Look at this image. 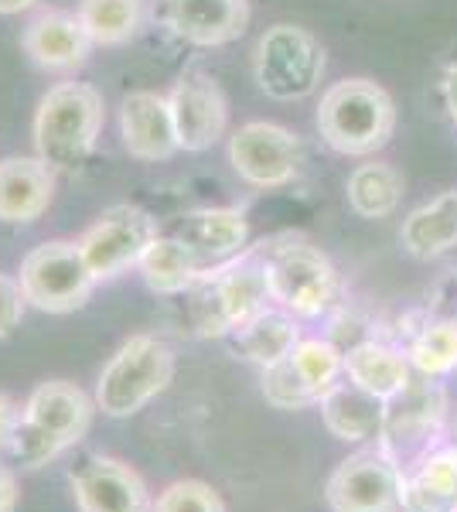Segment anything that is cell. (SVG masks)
<instances>
[{
  "label": "cell",
  "instance_id": "cell-32",
  "mask_svg": "<svg viewBox=\"0 0 457 512\" xmlns=\"http://www.w3.org/2000/svg\"><path fill=\"white\" fill-rule=\"evenodd\" d=\"M154 512H226V506H222L219 492L209 482L181 478V482H171L157 495Z\"/></svg>",
  "mask_w": 457,
  "mask_h": 512
},
{
  "label": "cell",
  "instance_id": "cell-26",
  "mask_svg": "<svg viewBox=\"0 0 457 512\" xmlns=\"http://www.w3.org/2000/svg\"><path fill=\"white\" fill-rule=\"evenodd\" d=\"M348 205L362 219H386L403 202V175L386 161H369L348 175Z\"/></svg>",
  "mask_w": 457,
  "mask_h": 512
},
{
  "label": "cell",
  "instance_id": "cell-18",
  "mask_svg": "<svg viewBox=\"0 0 457 512\" xmlns=\"http://www.w3.org/2000/svg\"><path fill=\"white\" fill-rule=\"evenodd\" d=\"M55 195V171L41 158L0 161V222L28 226L48 212Z\"/></svg>",
  "mask_w": 457,
  "mask_h": 512
},
{
  "label": "cell",
  "instance_id": "cell-1",
  "mask_svg": "<svg viewBox=\"0 0 457 512\" xmlns=\"http://www.w3.org/2000/svg\"><path fill=\"white\" fill-rule=\"evenodd\" d=\"M103 130V96L86 82H58L48 89L35 113L38 158L52 171L72 175L89 161Z\"/></svg>",
  "mask_w": 457,
  "mask_h": 512
},
{
  "label": "cell",
  "instance_id": "cell-13",
  "mask_svg": "<svg viewBox=\"0 0 457 512\" xmlns=\"http://www.w3.org/2000/svg\"><path fill=\"white\" fill-rule=\"evenodd\" d=\"M79 512H154L147 482L127 461L89 454L69 475Z\"/></svg>",
  "mask_w": 457,
  "mask_h": 512
},
{
  "label": "cell",
  "instance_id": "cell-11",
  "mask_svg": "<svg viewBox=\"0 0 457 512\" xmlns=\"http://www.w3.org/2000/svg\"><path fill=\"white\" fill-rule=\"evenodd\" d=\"M154 236L157 222L151 219V212L137 209V205H113L79 236V250L96 280H113L123 270L137 267Z\"/></svg>",
  "mask_w": 457,
  "mask_h": 512
},
{
  "label": "cell",
  "instance_id": "cell-37",
  "mask_svg": "<svg viewBox=\"0 0 457 512\" xmlns=\"http://www.w3.org/2000/svg\"><path fill=\"white\" fill-rule=\"evenodd\" d=\"M38 0H0V14H21V11H31Z\"/></svg>",
  "mask_w": 457,
  "mask_h": 512
},
{
  "label": "cell",
  "instance_id": "cell-5",
  "mask_svg": "<svg viewBox=\"0 0 457 512\" xmlns=\"http://www.w3.org/2000/svg\"><path fill=\"white\" fill-rule=\"evenodd\" d=\"M174 379V352L157 335H134L103 366L96 383V407L106 417H134L157 400Z\"/></svg>",
  "mask_w": 457,
  "mask_h": 512
},
{
  "label": "cell",
  "instance_id": "cell-36",
  "mask_svg": "<svg viewBox=\"0 0 457 512\" xmlns=\"http://www.w3.org/2000/svg\"><path fill=\"white\" fill-rule=\"evenodd\" d=\"M444 99H447V110H451V120L457 127V65H451V72H447V79H444Z\"/></svg>",
  "mask_w": 457,
  "mask_h": 512
},
{
  "label": "cell",
  "instance_id": "cell-6",
  "mask_svg": "<svg viewBox=\"0 0 457 512\" xmlns=\"http://www.w3.org/2000/svg\"><path fill=\"white\" fill-rule=\"evenodd\" d=\"M253 76L256 86L280 103L311 96L324 76L321 41L297 24H273L253 48Z\"/></svg>",
  "mask_w": 457,
  "mask_h": 512
},
{
  "label": "cell",
  "instance_id": "cell-17",
  "mask_svg": "<svg viewBox=\"0 0 457 512\" xmlns=\"http://www.w3.org/2000/svg\"><path fill=\"white\" fill-rule=\"evenodd\" d=\"M21 45L38 69L72 72V69H79V65H86L96 41L89 38V31L79 14L45 11L24 28Z\"/></svg>",
  "mask_w": 457,
  "mask_h": 512
},
{
  "label": "cell",
  "instance_id": "cell-4",
  "mask_svg": "<svg viewBox=\"0 0 457 512\" xmlns=\"http://www.w3.org/2000/svg\"><path fill=\"white\" fill-rule=\"evenodd\" d=\"M191 328L205 338H226L267 311L270 287L263 274V256L260 250H246L236 260L222 263L209 270L195 287H191Z\"/></svg>",
  "mask_w": 457,
  "mask_h": 512
},
{
  "label": "cell",
  "instance_id": "cell-30",
  "mask_svg": "<svg viewBox=\"0 0 457 512\" xmlns=\"http://www.w3.org/2000/svg\"><path fill=\"white\" fill-rule=\"evenodd\" d=\"M62 451H69V444L58 441L52 431H45V427L28 417L18 420V427H14L11 441H7V448H4L7 458L18 468H24V472H35V468L48 465V461H55Z\"/></svg>",
  "mask_w": 457,
  "mask_h": 512
},
{
  "label": "cell",
  "instance_id": "cell-10",
  "mask_svg": "<svg viewBox=\"0 0 457 512\" xmlns=\"http://www.w3.org/2000/svg\"><path fill=\"white\" fill-rule=\"evenodd\" d=\"M403 468L386 451H359L345 458L324 485L331 512H400Z\"/></svg>",
  "mask_w": 457,
  "mask_h": 512
},
{
  "label": "cell",
  "instance_id": "cell-9",
  "mask_svg": "<svg viewBox=\"0 0 457 512\" xmlns=\"http://www.w3.org/2000/svg\"><path fill=\"white\" fill-rule=\"evenodd\" d=\"M229 164L246 185L280 188L301 175L304 144L294 130L280 123L253 120L229 137Z\"/></svg>",
  "mask_w": 457,
  "mask_h": 512
},
{
  "label": "cell",
  "instance_id": "cell-20",
  "mask_svg": "<svg viewBox=\"0 0 457 512\" xmlns=\"http://www.w3.org/2000/svg\"><path fill=\"white\" fill-rule=\"evenodd\" d=\"M318 407H321V420H324V427H328V434L348 444L379 437L382 424H386V400H379V396H372L369 390L355 386L352 379L331 386V390L321 396Z\"/></svg>",
  "mask_w": 457,
  "mask_h": 512
},
{
  "label": "cell",
  "instance_id": "cell-28",
  "mask_svg": "<svg viewBox=\"0 0 457 512\" xmlns=\"http://www.w3.org/2000/svg\"><path fill=\"white\" fill-rule=\"evenodd\" d=\"M406 359H410L413 373L427 376V379H440V376L454 373L457 369V321L430 318L427 325L413 335Z\"/></svg>",
  "mask_w": 457,
  "mask_h": 512
},
{
  "label": "cell",
  "instance_id": "cell-34",
  "mask_svg": "<svg viewBox=\"0 0 457 512\" xmlns=\"http://www.w3.org/2000/svg\"><path fill=\"white\" fill-rule=\"evenodd\" d=\"M21 417L24 414L18 410V403H14L7 393H0V451L7 448V441H11V434H14V427H18Z\"/></svg>",
  "mask_w": 457,
  "mask_h": 512
},
{
  "label": "cell",
  "instance_id": "cell-14",
  "mask_svg": "<svg viewBox=\"0 0 457 512\" xmlns=\"http://www.w3.org/2000/svg\"><path fill=\"white\" fill-rule=\"evenodd\" d=\"M161 21L195 48H222L246 35L249 0H161Z\"/></svg>",
  "mask_w": 457,
  "mask_h": 512
},
{
  "label": "cell",
  "instance_id": "cell-31",
  "mask_svg": "<svg viewBox=\"0 0 457 512\" xmlns=\"http://www.w3.org/2000/svg\"><path fill=\"white\" fill-rule=\"evenodd\" d=\"M263 396L277 410H304L318 403L304 386V379L297 376V369L290 366V359H280L263 369Z\"/></svg>",
  "mask_w": 457,
  "mask_h": 512
},
{
  "label": "cell",
  "instance_id": "cell-27",
  "mask_svg": "<svg viewBox=\"0 0 457 512\" xmlns=\"http://www.w3.org/2000/svg\"><path fill=\"white\" fill-rule=\"evenodd\" d=\"M79 18L96 45H127L144 21V0H82Z\"/></svg>",
  "mask_w": 457,
  "mask_h": 512
},
{
  "label": "cell",
  "instance_id": "cell-16",
  "mask_svg": "<svg viewBox=\"0 0 457 512\" xmlns=\"http://www.w3.org/2000/svg\"><path fill=\"white\" fill-rule=\"evenodd\" d=\"M171 236H178L205 270L236 260L249 250V222L239 209H195L174 222Z\"/></svg>",
  "mask_w": 457,
  "mask_h": 512
},
{
  "label": "cell",
  "instance_id": "cell-29",
  "mask_svg": "<svg viewBox=\"0 0 457 512\" xmlns=\"http://www.w3.org/2000/svg\"><path fill=\"white\" fill-rule=\"evenodd\" d=\"M287 359L318 403H321V396L338 383V376L345 373V352L338 349L331 338H301V342L290 349Z\"/></svg>",
  "mask_w": 457,
  "mask_h": 512
},
{
  "label": "cell",
  "instance_id": "cell-33",
  "mask_svg": "<svg viewBox=\"0 0 457 512\" xmlns=\"http://www.w3.org/2000/svg\"><path fill=\"white\" fill-rule=\"evenodd\" d=\"M24 294H21V284L14 277L0 274V338H7L14 328L21 325L24 318Z\"/></svg>",
  "mask_w": 457,
  "mask_h": 512
},
{
  "label": "cell",
  "instance_id": "cell-23",
  "mask_svg": "<svg viewBox=\"0 0 457 512\" xmlns=\"http://www.w3.org/2000/svg\"><path fill=\"white\" fill-rule=\"evenodd\" d=\"M301 342L297 332V318L287 315L284 308H267L256 318H249L246 325H239L236 332L226 335V345L236 359L253 362V366L267 369L273 362L287 359L290 349Z\"/></svg>",
  "mask_w": 457,
  "mask_h": 512
},
{
  "label": "cell",
  "instance_id": "cell-7",
  "mask_svg": "<svg viewBox=\"0 0 457 512\" xmlns=\"http://www.w3.org/2000/svg\"><path fill=\"white\" fill-rule=\"evenodd\" d=\"M18 284L31 308L48 311V315H72L93 297L99 280L89 270L79 243L52 239L24 256Z\"/></svg>",
  "mask_w": 457,
  "mask_h": 512
},
{
  "label": "cell",
  "instance_id": "cell-12",
  "mask_svg": "<svg viewBox=\"0 0 457 512\" xmlns=\"http://www.w3.org/2000/svg\"><path fill=\"white\" fill-rule=\"evenodd\" d=\"M168 106L174 117V130H178L181 151L202 154L212 144H219V137L226 134L229 123V103L226 93L219 89L209 72L202 69H185L168 93Z\"/></svg>",
  "mask_w": 457,
  "mask_h": 512
},
{
  "label": "cell",
  "instance_id": "cell-22",
  "mask_svg": "<svg viewBox=\"0 0 457 512\" xmlns=\"http://www.w3.org/2000/svg\"><path fill=\"white\" fill-rule=\"evenodd\" d=\"M342 352H345V379H352L355 386L369 390L379 400L389 403L396 393H403L410 386L413 366L393 345L376 342V338H362V342L348 345Z\"/></svg>",
  "mask_w": 457,
  "mask_h": 512
},
{
  "label": "cell",
  "instance_id": "cell-21",
  "mask_svg": "<svg viewBox=\"0 0 457 512\" xmlns=\"http://www.w3.org/2000/svg\"><path fill=\"white\" fill-rule=\"evenodd\" d=\"M403 512H457V448L440 444L403 478Z\"/></svg>",
  "mask_w": 457,
  "mask_h": 512
},
{
  "label": "cell",
  "instance_id": "cell-15",
  "mask_svg": "<svg viewBox=\"0 0 457 512\" xmlns=\"http://www.w3.org/2000/svg\"><path fill=\"white\" fill-rule=\"evenodd\" d=\"M120 137L130 158L147 161V164L171 161L174 154L181 151V144H178V130H174L168 96L147 93V89H137V93L123 96Z\"/></svg>",
  "mask_w": 457,
  "mask_h": 512
},
{
  "label": "cell",
  "instance_id": "cell-8",
  "mask_svg": "<svg viewBox=\"0 0 457 512\" xmlns=\"http://www.w3.org/2000/svg\"><path fill=\"white\" fill-rule=\"evenodd\" d=\"M444 417L447 396L440 390V383L427 376L410 379V386L386 403V424H382L379 434V451H386L406 475L423 454L434 451V441L444 431Z\"/></svg>",
  "mask_w": 457,
  "mask_h": 512
},
{
  "label": "cell",
  "instance_id": "cell-19",
  "mask_svg": "<svg viewBox=\"0 0 457 512\" xmlns=\"http://www.w3.org/2000/svg\"><path fill=\"white\" fill-rule=\"evenodd\" d=\"M96 403L79 390L76 383L65 379H48L24 403V417L41 424L45 431H52L58 441H65L69 448H76L82 437L93 427Z\"/></svg>",
  "mask_w": 457,
  "mask_h": 512
},
{
  "label": "cell",
  "instance_id": "cell-24",
  "mask_svg": "<svg viewBox=\"0 0 457 512\" xmlns=\"http://www.w3.org/2000/svg\"><path fill=\"white\" fill-rule=\"evenodd\" d=\"M137 270H140V277H144V284L151 287L154 294H164V297L188 294L198 280L209 274V270L198 263V256L171 233L154 236V243L140 256Z\"/></svg>",
  "mask_w": 457,
  "mask_h": 512
},
{
  "label": "cell",
  "instance_id": "cell-25",
  "mask_svg": "<svg viewBox=\"0 0 457 512\" xmlns=\"http://www.w3.org/2000/svg\"><path fill=\"white\" fill-rule=\"evenodd\" d=\"M403 250L417 260H434V256L457 246V192L437 195L434 202L420 205L417 212L403 219L400 229Z\"/></svg>",
  "mask_w": 457,
  "mask_h": 512
},
{
  "label": "cell",
  "instance_id": "cell-2",
  "mask_svg": "<svg viewBox=\"0 0 457 512\" xmlns=\"http://www.w3.org/2000/svg\"><path fill=\"white\" fill-rule=\"evenodd\" d=\"M263 274H267L270 301L294 318H321L342 304L345 284L335 263L307 239H280L263 243Z\"/></svg>",
  "mask_w": 457,
  "mask_h": 512
},
{
  "label": "cell",
  "instance_id": "cell-35",
  "mask_svg": "<svg viewBox=\"0 0 457 512\" xmlns=\"http://www.w3.org/2000/svg\"><path fill=\"white\" fill-rule=\"evenodd\" d=\"M18 509V478L11 468L0 465V512H14Z\"/></svg>",
  "mask_w": 457,
  "mask_h": 512
},
{
  "label": "cell",
  "instance_id": "cell-3",
  "mask_svg": "<svg viewBox=\"0 0 457 512\" xmlns=\"http://www.w3.org/2000/svg\"><path fill=\"white\" fill-rule=\"evenodd\" d=\"M396 130V103L379 82L342 79L321 96L318 134L331 151L365 158L389 144Z\"/></svg>",
  "mask_w": 457,
  "mask_h": 512
}]
</instances>
